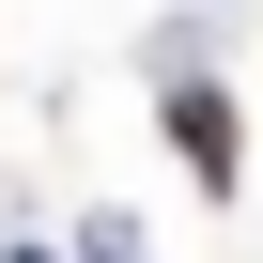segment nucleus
I'll return each mask as SVG.
<instances>
[{
    "label": "nucleus",
    "mask_w": 263,
    "mask_h": 263,
    "mask_svg": "<svg viewBox=\"0 0 263 263\" xmlns=\"http://www.w3.org/2000/svg\"><path fill=\"white\" fill-rule=\"evenodd\" d=\"M171 171H186L201 201L248 186V108H232V78H171Z\"/></svg>",
    "instance_id": "obj_1"
},
{
    "label": "nucleus",
    "mask_w": 263,
    "mask_h": 263,
    "mask_svg": "<svg viewBox=\"0 0 263 263\" xmlns=\"http://www.w3.org/2000/svg\"><path fill=\"white\" fill-rule=\"evenodd\" d=\"M78 263H155V248H140V217H93V232H78Z\"/></svg>",
    "instance_id": "obj_2"
},
{
    "label": "nucleus",
    "mask_w": 263,
    "mask_h": 263,
    "mask_svg": "<svg viewBox=\"0 0 263 263\" xmlns=\"http://www.w3.org/2000/svg\"><path fill=\"white\" fill-rule=\"evenodd\" d=\"M0 263H78V248H0Z\"/></svg>",
    "instance_id": "obj_3"
}]
</instances>
